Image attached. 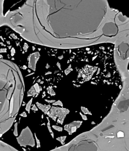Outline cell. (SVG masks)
I'll return each mask as SVG.
<instances>
[{
    "mask_svg": "<svg viewBox=\"0 0 129 151\" xmlns=\"http://www.w3.org/2000/svg\"><path fill=\"white\" fill-rule=\"evenodd\" d=\"M16 139L21 146L26 147L29 145L34 147L35 146V141L33 134L28 127L23 129L20 136Z\"/></svg>",
    "mask_w": 129,
    "mask_h": 151,
    "instance_id": "obj_1",
    "label": "cell"
},
{
    "mask_svg": "<svg viewBox=\"0 0 129 151\" xmlns=\"http://www.w3.org/2000/svg\"><path fill=\"white\" fill-rule=\"evenodd\" d=\"M28 0H4L3 13L6 15L9 12L21 9Z\"/></svg>",
    "mask_w": 129,
    "mask_h": 151,
    "instance_id": "obj_2",
    "label": "cell"
},
{
    "mask_svg": "<svg viewBox=\"0 0 129 151\" xmlns=\"http://www.w3.org/2000/svg\"><path fill=\"white\" fill-rule=\"evenodd\" d=\"M82 123V121H74L69 124L65 125V130L67 131L69 134L74 133L76 131L77 129L80 126Z\"/></svg>",
    "mask_w": 129,
    "mask_h": 151,
    "instance_id": "obj_3",
    "label": "cell"
},
{
    "mask_svg": "<svg viewBox=\"0 0 129 151\" xmlns=\"http://www.w3.org/2000/svg\"><path fill=\"white\" fill-rule=\"evenodd\" d=\"M36 104L39 109L41 110L45 113V114H46V113H47V112L49 110V109L51 108V106H50V105H49V106H44V105L39 103L38 102H36Z\"/></svg>",
    "mask_w": 129,
    "mask_h": 151,
    "instance_id": "obj_4",
    "label": "cell"
},
{
    "mask_svg": "<svg viewBox=\"0 0 129 151\" xmlns=\"http://www.w3.org/2000/svg\"><path fill=\"white\" fill-rule=\"evenodd\" d=\"M36 94L38 93L36 92V91H35L34 87L33 86L32 87V88H31L30 90H29V91H28V96H35V95H36Z\"/></svg>",
    "mask_w": 129,
    "mask_h": 151,
    "instance_id": "obj_5",
    "label": "cell"
},
{
    "mask_svg": "<svg viewBox=\"0 0 129 151\" xmlns=\"http://www.w3.org/2000/svg\"><path fill=\"white\" fill-rule=\"evenodd\" d=\"M33 101V98H31L27 104L26 106L25 110L27 111L28 112V113H30V108L31 105H32V102Z\"/></svg>",
    "mask_w": 129,
    "mask_h": 151,
    "instance_id": "obj_6",
    "label": "cell"
},
{
    "mask_svg": "<svg viewBox=\"0 0 129 151\" xmlns=\"http://www.w3.org/2000/svg\"><path fill=\"white\" fill-rule=\"evenodd\" d=\"M81 111L84 113V114H89V115H92V113H91L90 112H89V110H88L85 107H83V106H81Z\"/></svg>",
    "mask_w": 129,
    "mask_h": 151,
    "instance_id": "obj_7",
    "label": "cell"
},
{
    "mask_svg": "<svg viewBox=\"0 0 129 151\" xmlns=\"http://www.w3.org/2000/svg\"><path fill=\"white\" fill-rule=\"evenodd\" d=\"M17 125H18V123L16 122L14 124V131L13 132V134L15 137L18 136V132H17Z\"/></svg>",
    "mask_w": 129,
    "mask_h": 151,
    "instance_id": "obj_8",
    "label": "cell"
},
{
    "mask_svg": "<svg viewBox=\"0 0 129 151\" xmlns=\"http://www.w3.org/2000/svg\"><path fill=\"white\" fill-rule=\"evenodd\" d=\"M47 91L49 93L51 94V96H54L55 95V93L54 92V90H53L52 88L51 87H49L47 88Z\"/></svg>",
    "mask_w": 129,
    "mask_h": 151,
    "instance_id": "obj_9",
    "label": "cell"
},
{
    "mask_svg": "<svg viewBox=\"0 0 129 151\" xmlns=\"http://www.w3.org/2000/svg\"><path fill=\"white\" fill-rule=\"evenodd\" d=\"M66 138V136H64V137H62L57 139L62 144H63V143H64L65 140Z\"/></svg>",
    "mask_w": 129,
    "mask_h": 151,
    "instance_id": "obj_10",
    "label": "cell"
},
{
    "mask_svg": "<svg viewBox=\"0 0 129 151\" xmlns=\"http://www.w3.org/2000/svg\"><path fill=\"white\" fill-rule=\"evenodd\" d=\"M34 87L35 89V91L36 92L39 93L40 91V88H39L38 84L37 83H36L33 86Z\"/></svg>",
    "mask_w": 129,
    "mask_h": 151,
    "instance_id": "obj_11",
    "label": "cell"
},
{
    "mask_svg": "<svg viewBox=\"0 0 129 151\" xmlns=\"http://www.w3.org/2000/svg\"><path fill=\"white\" fill-rule=\"evenodd\" d=\"M47 119L48 120V122L47 124V127H48V130L49 131L50 133H54L53 132L52 130H51V124H50V122L49 119V118L48 117H47Z\"/></svg>",
    "mask_w": 129,
    "mask_h": 151,
    "instance_id": "obj_12",
    "label": "cell"
},
{
    "mask_svg": "<svg viewBox=\"0 0 129 151\" xmlns=\"http://www.w3.org/2000/svg\"><path fill=\"white\" fill-rule=\"evenodd\" d=\"M52 127L56 130L58 131V132H62V128L56 125H53Z\"/></svg>",
    "mask_w": 129,
    "mask_h": 151,
    "instance_id": "obj_13",
    "label": "cell"
},
{
    "mask_svg": "<svg viewBox=\"0 0 129 151\" xmlns=\"http://www.w3.org/2000/svg\"><path fill=\"white\" fill-rule=\"evenodd\" d=\"M53 105L54 106H63V104L62 103V102L60 101H58L56 102H54V103H53Z\"/></svg>",
    "mask_w": 129,
    "mask_h": 151,
    "instance_id": "obj_14",
    "label": "cell"
},
{
    "mask_svg": "<svg viewBox=\"0 0 129 151\" xmlns=\"http://www.w3.org/2000/svg\"><path fill=\"white\" fill-rule=\"evenodd\" d=\"M35 138H36V142H37V148H38L39 147H40V142L39 140L38 139L37 137H36V133H35Z\"/></svg>",
    "mask_w": 129,
    "mask_h": 151,
    "instance_id": "obj_15",
    "label": "cell"
},
{
    "mask_svg": "<svg viewBox=\"0 0 129 151\" xmlns=\"http://www.w3.org/2000/svg\"><path fill=\"white\" fill-rule=\"evenodd\" d=\"M117 136L118 137H124V133L123 132H119L117 134Z\"/></svg>",
    "mask_w": 129,
    "mask_h": 151,
    "instance_id": "obj_16",
    "label": "cell"
},
{
    "mask_svg": "<svg viewBox=\"0 0 129 151\" xmlns=\"http://www.w3.org/2000/svg\"><path fill=\"white\" fill-rule=\"evenodd\" d=\"M80 114L81 117H82V118L84 120L86 121L88 119L87 117L85 115H83V114H82V113L80 112Z\"/></svg>",
    "mask_w": 129,
    "mask_h": 151,
    "instance_id": "obj_17",
    "label": "cell"
},
{
    "mask_svg": "<svg viewBox=\"0 0 129 151\" xmlns=\"http://www.w3.org/2000/svg\"><path fill=\"white\" fill-rule=\"evenodd\" d=\"M46 101L48 102V103H53L54 102H55V100H47L46 99L45 100Z\"/></svg>",
    "mask_w": 129,
    "mask_h": 151,
    "instance_id": "obj_18",
    "label": "cell"
},
{
    "mask_svg": "<svg viewBox=\"0 0 129 151\" xmlns=\"http://www.w3.org/2000/svg\"><path fill=\"white\" fill-rule=\"evenodd\" d=\"M32 110H34V111H38V109L37 107H36V106H35V105H34L33 106V107L32 108Z\"/></svg>",
    "mask_w": 129,
    "mask_h": 151,
    "instance_id": "obj_19",
    "label": "cell"
},
{
    "mask_svg": "<svg viewBox=\"0 0 129 151\" xmlns=\"http://www.w3.org/2000/svg\"><path fill=\"white\" fill-rule=\"evenodd\" d=\"M20 116H22L23 117H27V115L26 113L25 112H23L22 113H21V114H20Z\"/></svg>",
    "mask_w": 129,
    "mask_h": 151,
    "instance_id": "obj_20",
    "label": "cell"
},
{
    "mask_svg": "<svg viewBox=\"0 0 129 151\" xmlns=\"http://www.w3.org/2000/svg\"><path fill=\"white\" fill-rule=\"evenodd\" d=\"M75 86H76V87H80V86H80H80H78V85H75Z\"/></svg>",
    "mask_w": 129,
    "mask_h": 151,
    "instance_id": "obj_21",
    "label": "cell"
},
{
    "mask_svg": "<svg viewBox=\"0 0 129 151\" xmlns=\"http://www.w3.org/2000/svg\"><path fill=\"white\" fill-rule=\"evenodd\" d=\"M91 124H95L96 123H95L94 122H93V121H92V122L91 123Z\"/></svg>",
    "mask_w": 129,
    "mask_h": 151,
    "instance_id": "obj_22",
    "label": "cell"
},
{
    "mask_svg": "<svg viewBox=\"0 0 129 151\" xmlns=\"http://www.w3.org/2000/svg\"><path fill=\"white\" fill-rule=\"evenodd\" d=\"M91 83H92V84H96V83H93V82H92Z\"/></svg>",
    "mask_w": 129,
    "mask_h": 151,
    "instance_id": "obj_23",
    "label": "cell"
}]
</instances>
